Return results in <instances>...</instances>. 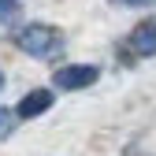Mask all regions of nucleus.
Instances as JSON below:
<instances>
[{
	"label": "nucleus",
	"instance_id": "1",
	"mask_svg": "<svg viewBox=\"0 0 156 156\" xmlns=\"http://www.w3.org/2000/svg\"><path fill=\"white\" fill-rule=\"evenodd\" d=\"M15 45L30 56H52V52H60L63 37H60V30H52L45 23H26L15 30Z\"/></svg>",
	"mask_w": 156,
	"mask_h": 156
},
{
	"label": "nucleus",
	"instance_id": "2",
	"mask_svg": "<svg viewBox=\"0 0 156 156\" xmlns=\"http://www.w3.org/2000/svg\"><path fill=\"white\" fill-rule=\"evenodd\" d=\"M97 78H101V71L93 63H67L52 74V86L56 89H89Z\"/></svg>",
	"mask_w": 156,
	"mask_h": 156
},
{
	"label": "nucleus",
	"instance_id": "3",
	"mask_svg": "<svg viewBox=\"0 0 156 156\" xmlns=\"http://www.w3.org/2000/svg\"><path fill=\"white\" fill-rule=\"evenodd\" d=\"M48 108H52V89H30L23 101H19L15 115H19V119H34V115H41Z\"/></svg>",
	"mask_w": 156,
	"mask_h": 156
},
{
	"label": "nucleus",
	"instance_id": "6",
	"mask_svg": "<svg viewBox=\"0 0 156 156\" xmlns=\"http://www.w3.org/2000/svg\"><path fill=\"white\" fill-rule=\"evenodd\" d=\"M15 123H19V115H15L11 108H0V141H4L8 134L15 130Z\"/></svg>",
	"mask_w": 156,
	"mask_h": 156
},
{
	"label": "nucleus",
	"instance_id": "4",
	"mask_svg": "<svg viewBox=\"0 0 156 156\" xmlns=\"http://www.w3.org/2000/svg\"><path fill=\"white\" fill-rule=\"evenodd\" d=\"M130 48L138 56H156V23H141L130 34Z\"/></svg>",
	"mask_w": 156,
	"mask_h": 156
},
{
	"label": "nucleus",
	"instance_id": "7",
	"mask_svg": "<svg viewBox=\"0 0 156 156\" xmlns=\"http://www.w3.org/2000/svg\"><path fill=\"white\" fill-rule=\"evenodd\" d=\"M112 4H123V8H149L156 0H112Z\"/></svg>",
	"mask_w": 156,
	"mask_h": 156
},
{
	"label": "nucleus",
	"instance_id": "5",
	"mask_svg": "<svg viewBox=\"0 0 156 156\" xmlns=\"http://www.w3.org/2000/svg\"><path fill=\"white\" fill-rule=\"evenodd\" d=\"M0 23H4V26L19 23V0H0Z\"/></svg>",
	"mask_w": 156,
	"mask_h": 156
},
{
	"label": "nucleus",
	"instance_id": "8",
	"mask_svg": "<svg viewBox=\"0 0 156 156\" xmlns=\"http://www.w3.org/2000/svg\"><path fill=\"white\" fill-rule=\"evenodd\" d=\"M0 89H4V74H0Z\"/></svg>",
	"mask_w": 156,
	"mask_h": 156
}]
</instances>
